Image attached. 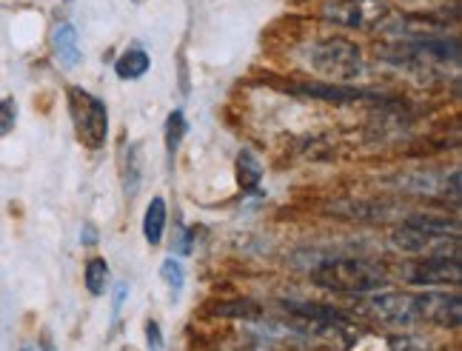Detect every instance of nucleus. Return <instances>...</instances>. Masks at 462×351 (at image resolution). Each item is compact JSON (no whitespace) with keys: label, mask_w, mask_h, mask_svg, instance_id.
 <instances>
[{"label":"nucleus","mask_w":462,"mask_h":351,"mask_svg":"<svg viewBox=\"0 0 462 351\" xmlns=\"http://www.w3.org/2000/svg\"><path fill=\"white\" fill-rule=\"evenodd\" d=\"M368 311L374 314L380 323H385V326L408 328V326H414V323H422L420 320V300H417V294H408V291H385V294L371 297Z\"/></svg>","instance_id":"39448f33"},{"label":"nucleus","mask_w":462,"mask_h":351,"mask_svg":"<svg viewBox=\"0 0 462 351\" xmlns=\"http://www.w3.org/2000/svg\"><path fill=\"white\" fill-rule=\"evenodd\" d=\"M86 289L95 297L106 294V289H109V266H106L103 257H92L86 263Z\"/></svg>","instance_id":"dca6fc26"},{"label":"nucleus","mask_w":462,"mask_h":351,"mask_svg":"<svg viewBox=\"0 0 462 351\" xmlns=\"http://www.w3.org/2000/svg\"><path fill=\"white\" fill-rule=\"evenodd\" d=\"M417 300H420V320L434 323L439 328H459L462 303H459L457 294L425 291V294H417Z\"/></svg>","instance_id":"423d86ee"},{"label":"nucleus","mask_w":462,"mask_h":351,"mask_svg":"<svg viewBox=\"0 0 462 351\" xmlns=\"http://www.w3.org/2000/svg\"><path fill=\"white\" fill-rule=\"evenodd\" d=\"M83 243H86V245L97 243V232L92 229V226H86V229H83Z\"/></svg>","instance_id":"393cba45"},{"label":"nucleus","mask_w":462,"mask_h":351,"mask_svg":"<svg viewBox=\"0 0 462 351\" xmlns=\"http://www.w3.org/2000/svg\"><path fill=\"white\" fill-rule=\"evenodd\" d=\"M69 115L75 120L78 137L88 149H100L106 143V134H109V112H106V103L95 95H88L80 86H69Z\"/></svg>","instance_id":"7ed1b4c3"},{"label":"nucleus","mask_w":462,"mask_h":351,"mask_svg":"<svg viewBox=\"0 0 462 351\" xmlns=\"http://www.w3.org/2000/svg\"><path fill=\"white\" fill-rule=\"evenodd\" d=\"M309 63L319 78H326V83L354 80L363 75V51L357 43L346 38H328L314 43L309 49Z\"/></svg>","instance_id":"f03ea898"},{"label":"nucleus","mask_w":462,"mask_h":351,"mask_svg":"<svg viewBox=\"0 0 462 351\" xmlns=\"http://www.w3.org/2000/svg\"><path fill=\"white\" fill-rule=\"evenodd\" d=\"M319 14L337 26L348 29H377L383 17L388 14V6L380 0H326Z\"/></svg>","instance_id":"20e7f679"},{"label":"nucleus","mask_w":462,"mask_h":351,"mask_svg":"<svg viewBox=\"0 0 462 351\" xmlns=\"http://www.w3.org/2000/svg\"><path fill=\"white\" fill-rule=\"evenodd\" d=\"M408 280L417 286H446L462 283V263L451 257H429L408 269Z\"/></svg>","instance_id":"0eeeda50"},{"label":"nucleus","mask_w":462,"mask_h":351,"mask_svg":"<svg viewBox=\"0 0 462 351\" xmlns=\"http://www.w3.org/2000/svg\"><path fill=\"white\" fill-rule=\"evenodd\" d=\"M260 180H263V166H260V161L248 149H243L237 154V183H240V189L243 191H254L260 186Z\"/></svg>","instance_id":"4468645a"},{"label":"nucleus","mask_w":462,"mask_h":351,"mask_svg":"<svg viewBox=\"0 0 462 351\" xmlns=\"http://www.w3.org/2000/svg\"><path fill=\"white\" fill-rule=\"evenodd\" d=\"M43 351H55V348H43Z\"/></svg>","instance_id":"bb28decb"},{"label":"nucleus","mask_w":462,"mask_h":351,"mask_svg":"<svg viewBox=\"0 0 462 351\" xmlns=\"http://www.w3.org/2000/svg\"><path fill=\"white\" fill-rule=\"evenodd\" d=\"M160 277H163L166 283H169V289H171V294H174V297L183 291L186 272H183V266H180V263H177L174 257H171V260H166L163 266H160Z\"/></svg>","instance_id":"a211bd4d"},{"label":"nucleus","mask_w":462,"mask_h":351,"mask_svg":"<svg viewBox=\"0 0 462 351\" xmlns=\"http://www.w3.org/2000/svg\"><path fill=\"white\" fill-rule=\"evenodd\" d=\"M286 309L291 314H297L300 320H309L317 328H337V326H346L348 318L343 311H337L331 306H319V303H286Z\"/></svg>","instance_id":"9d476101"},{"label":"nucleus","mask_w":462,"mask_h":351,"mask_svg":"<svg viewBox=\"0 0 462 351\" xmlns=\"http://www.w3.org/2000/svg\"><path fill=\"white\" fill-rule=\"evenodd\" d=\"M217 318H235V320H260L263 318V309L248 300V297H240V300H223L215 306Z\"/></svg>","instance_id":"2eb2a0df"},{"label":"nucleus","mask_w":462,"mask_h":351,"mask_svg":"<svg viewBox=\"0 0 462 351\" xmlns=\"http://www.w3.org/2000/svg\"><path fill=\"white\" fill-rule=\"evenodd\" d=\"M408 55L411 58H431L439 63H457L459 60V43L457 38H437V34H429V38H417L411 46H408Z\"/></svg>","instance_id":"1a4fd4ad"},{"label":"nucleus","mask_w":462,"mask_h":351,"mask_svg":"<svg viewBox=\"0 0 462 351\" xmlns=\"http://www.w3.org/2000/svg\"><path fill=\"white\" fill-rule=\"evenodd\" d=\"M146 340H149L152 351H160V348H163V335H160V326H157L154 320L146 323Z\"/></svg>","instance_id":"4be33fe9"},{"label":"nucleus","mask_w":462,"mask_h":351,"mask_svg":"<svg viewBox=\"0 0 462 351\" xmlns=\"http://www.w3.org/2000/svg\"><path fill=\"white\" fill-rule=\"evenodd\" d=\"M311 280L328 291L365 294L385 283V272L371 260H326L311 272Z\"/></svg>","instance_id":"f257e3e1"},{"label":"nucleus","mask_w":462,"mask_h":351,"mask_svg":"<svg viewBox=\"0 0 462 351\" xmlns=\"http://www.w3.org/2000/svg\"><path fill=\"white\" fill-rule=\"evenodd\" d=\"M286 92L300 95V97H311V100H326V103H354L371 97L363 89H354V86H340V83H326V80H311V83H291L286 86Z\"/></svg>","instance_id":"6e6552de"},{"label":"nucleus","mask_w":462,"mask_h":351,"mask_svg":"<svg viewBox=\"0 0 462 351\" xmlns=\"http://www.w3.org/2000/svg\"><path fill=\"white\" fill-rule=\"evenodd\" d=\"M51 46H55V58L60 66L72 69L80 63V43H78V29L72 23H58L51 32Z\"/></svg>","instance_id":"9b49d317"},{"label":"nucleus","mask_w":462,"mask_h":351,"mask_svg":"<svg viewBox=\"0 0 462 351\" xmlns=\"http://www.w3.org/2000/svg\"><path fill=\"white\" fill-rule=\"evenodd\" d=\"M140 186V152L137 146L129 149V161H126V195L134 198Z\"/></svg>","instance_id":"6ab92c4d"},{"label":"nucleus","mask_w":462,"mask_h":351,"mask_svg":"<svg viewBox=\"0 0 462 351\" xmlns=\"http://www.w3.org/2000/svg\"><path fill=\"white\" fill-rule=\"evenodd\" d=\"M446 195H451V200L459 203V169L451 171V180L446 183Z\"/></svg>","instance_id":"5701e85b"},{"label":"nucleus","mask_w":462,"mask_h":351,"mask_svg":"<svg viewBox=\"0 0 462 351\" xmlns=\"http://www.w3.org/2000/svg\"><path fill=\"white\" fill-rule=\"evenodd\" d=\"M126 294H129V286L126 283H117V289H115V306H112L115 318H117V311L123 309V300H126Z\"/></svg>","instance_id":"b1692460"},{"label":"nucleus","mask_w":462,"mask_h":351,"mask_svg":"<svg viewBox=\"0 0 462 351\" xmlns=\"http://www.w3.org/2000/svg\"><path fill=\"white\" fill-rule=\"evenodd\" d=\"M171 249H174V254H189V252H191V235L183 229L180 223H177V229H174Z\"/></svg>","instance_id":"412c9836"},{"label":"nucleus","mask_w":462,"mask_h":351,"mask_svg":"<svg viewBox=\"0 0 462 351\" xmlns=\"http://www.w3.org/2000/svg\"><path fill=\"white\" fill-rule=\"evenodd\" d=\"M163 229H166V200L163 198H152L146 217H143V235L149 240V245H157L163 240Z\"/></svg>","instance_id":"ddd939ff"},{"label":"nucleus","mask_w":462,"mask_h":351,"mask_svg":"<svg viewBox=\"0 0 462 351\" xmlns=\"http://www.w3.org/2000/svg\"><path fill=\"white\" fill-rule=\"evenodd\" d=\"M134 4H143V0H134Z\"/></svg>","instance_id":"a878e982"},{"label":"nucleus","mask_w":462,"mask_h":351,"mask_svg":"<svg viewBox=\"0 0 462 351\" xmlns=\"http://www.w3.org/2000/svg\"><path fill=\"white\" fill-rule=\"evenodd\" d=\"M186 115L180 109H174L166 120V152H169V161L177 154V149H180L183 137H186Z\"/></svg>","instance_id":"f3484780"},{"label":"nucleus","mask_w":462,"mask_h":351,"mask_svg":"<svg viewBox=\"0 0 462 351\" xmlns=\"http://www.w3.org/2000/svg\"><path fill=\"white\" fill-rule=\"evenodd\" d=\"M17 123V103L12 97L0 100V140H4Z\"/></svg>","instance_id":"aec40b11"},{"label":"nucleus","mask_w":462,"mask_h":351,"mask_svg":"<svg viewBox=\"0 0 462 351\" xmlns=\"http://www.w3.org/2000/svg\"><path fill=\"white\" fill-rule=\"evenodd\" d=\"M149 66H152V60L143 49H129V51H123L120 60L115 63V72L123 80H137L149 72Z\"/></svg>","instance_id":"f8f14e48"}]
</instances>
